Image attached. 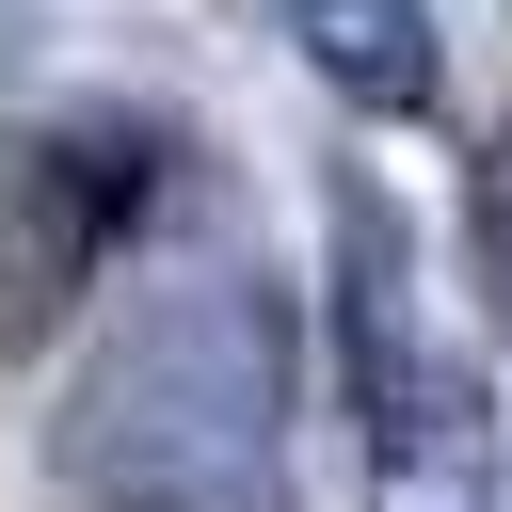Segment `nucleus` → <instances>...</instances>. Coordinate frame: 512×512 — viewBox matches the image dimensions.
<instances>
[{"label": "nucleus", "mask_w": 512, "mask_h": 512, "mask_svg": "<svg viewBox=\"0 0 512 512\" xmlns=\"http://www.w3.org/2000/svg\"><path fill=\"white\" fill-rule=\"evenodd\" d=\"M288 16H304V64H320L352 112H432V96H448L432 0H288Z\"/></svg>", "instance_id": "1"}]
</instances>
